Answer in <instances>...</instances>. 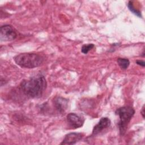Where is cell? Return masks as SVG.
Instances as JSON below:
<instances>
[{"label": "cell", "mask_w": 145, "mask_h": 145, "mask_svg": "<svg viewBox=\"0 0 145 145\" xmlns=\"http://www.w3.org/2000/svg\"><path fill=\"white\" fill-rule=\"evenodd\" d=\"M127 7L129 9V10L132 12L134 15H135L136 16H137L138 17H139V18H142V14H141V12L137 9L134 6V5H133V2L132 1H129L127 3Z\"/></svg>", "instance_id": "obj_10"}, {"label": "cell", "mask_w": 145, "mask_h": 145, "mask_svg": "<svg viewBox=\"0 0 145 145\" xmlns=\"http://www.w3.org/2000/svg\"><path fill=\"white\" fill-rule=\"evenodd\" d=\"M115 113L119 116L118 126L120 135H123L126 133L128 124L135 114V110L130 106H125L117 109Z\"/></svg>", "instance_id": "obj_3"}, {"label": "cell", "mask_w": 145, "mask_h": 145, "mask_svg": "<svg viewBox=\"0 0 145 145\" xmlns=\"http://www.w3.org/2000/svg\"><path fill=\"white\" fill-rule=\"evenodd\" d=\"M110 120L108 117H102L98 123L96 125L92 130V135H96L101 133L103 130L107 129L110 126Z\"/></svg>", "instance_id": "obj_7"}, {"label": "cell", "mask_w": 145, "mask_h": 145, "mask_svg": "<svg viewBox=\"0 0 145 145\" xmlns=\"http://www.w3.org/2000/svg\"><path fill=\"white\" fill-rule=\"evenodd\" d=\"M66 120L69 125L72 129H77L82 127L84 122V118L75 113H70L66 116Z\"/></svg>", "instance_id": "obj_5"}, {"label": "cell", "mask_w": 145, "mask_h": 145, "mask_svg": "<svg viewBox=\"0 0 145 145\" xmlns=\"http://www.w3.org/2000/svg\"><path fill=\"white\" fill-rule=\"evenodd\" d=\"M117 62L120 68L123 70L127 69L130 65V61L127 58H118L117 59Z\"/></svg>", "instance_id": "obj_9"}, {"label": "cell", "mask_w": 145, "mask_h": 145, "mask_svg": "<svg viewBox=\"0 0 145 145\" xmlns=\"http://www.w3.org/2000/svg\"><path fill=\"white\" fill-rule=\"evenodd\" d=\"M47 86L45 78L41 74H37L29 78L23 80L20 84L23 93L31 98L40 97Z\"/></svg>", "instance_id": "obj_1"}, {"label": "cell", "mask_w": 145, "mask_h": 145, "mask_svg": "<svg viewBox=\"0 0 145 145\" xmlns=\"http://www.w3.org/2000/svg\"><path fill=\"white\" fill-rule=\"evenodd\" d=\"M54 105L59 113H63L67 108L68 100L61 96L56 97L54 99Z\"/></svg>", "instance_id": "obj_8"}, {"label": "cell", "mask_w": 145, "mask_h": 145, "mask_svg": "<svg viewBox=\"0 0 145 145\" xmlns=\"http://www.w3.org/2000/svg\"><path fill=\"white\" fill-rule=\"evenodd\" d=\"M136 63L140 66L143 67H144V65H145V63H144V61H142V60H137Z\"/></svg>", "instance_id": "obj_12"}, {"label": "cell", "mask_w": 145, "mask_h": 145, "mask_svg": "<svg viewBox=\"0 0 145 145\" xmlns=\"http://www.w3.org/2000/svg\"><path fill=\"white\" fill-rule=\"evenodd\" d=\"M84 135L80 133H70L66 134L61 144H74L79 142Z\"/></svg>", "instance_id": "obj_6"}, {"label": "cell", "mask_w": 145, "mask_h": 145, "mask_svg": "<svg viewBox=\"0 0 145 145\" xmlns=\"http://www.w3.org/2000/svg\"><path fill=\"white\" fill-rule=\"evenodd\" d=\"M140 113H141L143 118H144V105L143 106V107L142 108V110L140 111Z\"/></svg>", "instance_id": "obj_13"}, {"label": "cell", "mask_w": 145, "mask_h": 145, "mask_svg": "<svg viewBox=\"0 0 145 145\" xmlns=\"http://www.w3.org/2000/svg\"><path fill=\"white\" fill-rule=\"evenodd\" d=\"M14 60L21 67L33 69L41 65L44 58L42 56L37 53H23L15 56Z\"/></svg>", "instance_id": "obj_2"}, {"label": "cell", "mask_w": 145, "mask_h": 145, "mask_svg": "<svg viewBox=\"0 0 145 145\" xmlns=\"http://www.w3.org/2000/svg\"><path fill=\"white\" fill-rule=\"evenodd\" d=\"M95 47V45L93 44H84L82 46L81 48V52L83 54H87L89 50L92 49Z\"/></svg>", "instance_id": "obj_11"}, {"label": "cell", "mask_w": 145, "mask_h": 145, "mask_svg": "<svg viewBox=\"0 0 145 145\" xmlns=\"http://www.w3.org/2000/svg\"><path fill=\"white\" fill-rule=\"evenodd\" d=\"M17 36V32L12 25L6 24L1 26L0 29V40L2 42L11 41L15 40Z\"/></svg>", "instance_id": "obj_4"}]
</instances>
